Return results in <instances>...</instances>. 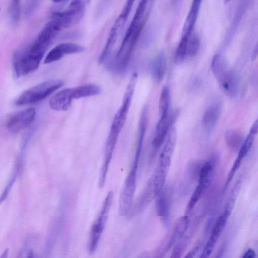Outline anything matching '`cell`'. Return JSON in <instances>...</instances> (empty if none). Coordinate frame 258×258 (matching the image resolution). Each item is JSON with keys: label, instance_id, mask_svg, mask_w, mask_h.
Listing matches in <instances>:
<instances>
[{"label": "cell", "instance_id": "cb8c5ba5", "mask_svg": "<svg viewBox=\"0 0 258 258\" xmlns=\"http://www.w3.org/2000/svg\"><path fill=\"white\" fill-rule=\"evenodd\" d=\"M200 46V40L196 34H192L188 39L186 45V55L194 56L198 53Z\"/></svg>", "mask_w": 258, "mask_h": 258}, {"label": "cell", "instance_id": "d6986e66", "mask_svg": "<svg viewBox=\"0 0 258 258\" xmlns=\"http://www.w3.org/2000/svg\"><path fill=\"white\" fill-rule=\"evenodd\" d=\"M167 67L166 57L164 53H159L154 58L152 64V72L153 77L158 81L163 79Z\"/></svg>", "mask_w": 258, "mask_h": 258}, {"label": "cell", "instance_id": "4dcf8cb0", "mask_svg": "<svg viewBox=\"0 0 258 258\" xmlns=\"http://www.w3.org/2000/svg\"><path fill=\"white\" fill-rule=\"evenodd\" d=\"M9 249L6 248L2 254L0 258H8L9 254Z\"/></svg>", "mask_w": 258, "mask_h": 258}, {"label": "cell", "instance_id": "44dd1931", "mask_svg": "<svg viewBox=\"0 0 258 258\" xmlns=\"http://www.w3.org/2000/svg\"><path fill=\"white\" fill-rule=\"evenodd\" d=\"M208 187L205 184L198 183L186 205L185 215H189Z\"/></svg>", "mask_w": 258, "mask_h": 258}, {"label": "cell", "instance_id": "30bf717a", "mask_svg": "<svg viewBox=\"0 0 258 258\" xmlns=\"http://www.w3.org/2000/svg\"><path fill=\"white\" fill-rule=\"evenodd\" d=\"M35 116V108H28L10 115L7 120L6 127L11 132H18L32 123Z\"/></svg>", "mask_w": 258, "mask_h": 258}, {"label": "cell", "instance_id": "277c9868", "mask_svg": "<svg viewBox=\"0 0 258 258\" xmlns=\"http://www.w3.org/2000/svg\"><path fill=\"white\" fill-rule=\"evenodd\" d=\"M86 5V1H72L66 10L53 13L50 19L56 23L61 30L70 27L77 24L82 19Z\"/></svg>", "mask_w": 258, "mask_h": 258}, {"label": "cell", "instance_id": "6da1fadb", "mask_svg": "<svg viewBox=\"0 0 258 258\" xmlns=\"http://www.w3.org/2000/svg\"><path fill=\"white\" fill-rule=\"evenodd\" d=\"M211 68L215 79L224 92L230 98L236 97L239 90L238 80L230 69L225 56L219 53L215 54L212 59Z\"/></svg>", "mask_w": 258, "mask_h": 258}, {"label": "cell", "instance_id": "8992f818", "mask_svg": "<svg viewBox=\"0 0 258 258\" xmlns=\"http://www.w3.org/2000/svg\"><path fill=\"white\" fill-rule=\"evenodd\" d=\"M133 1L126 2L120 15L116 19L109 32L105 45L99 56V61L103 62L112 49L119 32L123 27L132 10Z\"/></svg>", "mask_w": 258, "mask_h": 258}, {"label": "cell", "instance_id": "52a82bcc", "mask_svg": "<svg viewBox=\"0 0 258 258\" xmlns=\"http://www.w3.org/2000/svg\"><path fill=\"white\" fill-rule=\"evenodd\" d=\"M189 224V216L185 215L179 218L176 221L170 235L159 247L154 257L162 258L172 246H174L183 237Z\"/></svg>", "mask_w": 258, "mask_h": 258}, {"label": "cell", "instance_id": "d4e9b609", "mask_svg": "<svg viewBox=\"0 0 258 258\" xmlns=\"http://www.w3.org/2000/svg\"><path fill=\"white\" fill-rule=\"evenodd\" d=\"M255 136L248 134L238 151L237 157L243 160L251 148L254 141Z\"/></svg>", "mask_w": 258, "mask_h": 258}, {"label": "cell", "instance_id": "9a60e30c", "mask_svg": "<svg viewBox=\"0 0 258 258\" xmlns=\"http://www.w3.org/2000/svg\"><path fill=\"white\" fill-rule=\"evenodd\" d=\"M73 100L71 88H66L51 98L49 105L55 110L65 111L70 108Z\"/></svg>", "mask_w": 258, "mask_h": 258}, {"label": "cell", "instance_id": "9c48e42d", "mask_svg": "<svg viewBox=\"0 0 258 258\" xmlns=\"http://www.w3.org/2000/svg\"><path fill=\"white\" fill-rule=\"evenodd\" d=\"M179 110L176 109L169 113L168 118L162 122H158L156 126L155 133L152 142L153 152L156 154L158 149L165 141L167 136L173 127L179 115Z\"/></svg>", "mask_w": 258, "mask_h": 258}, {"label": "cell", "instance_id": "7a4b0ae2", "mask_svg": "<svg viewBox=\"0 0 258 258\" xmlns=\"http://www.w3.org/2000/svg\"><path fill=\"white\" fill-rule=\"evenodd\" d=\"M59 80H52L42 82L23 92L16 100V105L20 106L34 104L46 98L62 86Z\"/></svg>", "mask_w": 258, "mask_h": 258}, {"label": "cell", "instance_id": "5bb4252c", "mask_svg": "<svg viewBox=\"0 0 258 258\" xmlns=\"http://www.w3.org/2000/svg\"><path fill=\"white\" fill-rule=\"evenodd\" d=\"M222 111L220 102H215L206 109L202 118V125L207 134H210L217 123Z\"/></svg>", "mask_w": 258, "mask_h": 258}, {"label": "cell", "instance_id": "3957f363", "mask_svg": "<svg viewBox=\"0 0 258 258\" xmlns=\"http://www.w3.org/2000/svg\"><path fill=\"white\" fill-rule=\"evenodd\" d=\"M113 196L112 191H109L104 200L98 216L92 225L88 244V249L90 253H93L97 247L107 221Z\"/></svg>", "mask_w": 258, "mask_h": 258}, {"label": "cell", "instance_id": "603a6c76", "mask_svg": "<svg viewBox=\"0 0 258 258\" xmlns=\"http://www.w3.org/2000/svg\"><path fill=\"white\" fill-rule=\"evenodd\" d=\"M190 236L186 235L183 236L174 246L169 258H180L186 248Z\"/></svg>", "mask_w": 258, "mask_h": 258}, {"label": "cell", "instance_id": "e0dca14e", "mask_svg": "<svg viewBox=\"0 0 258 258\" xmlns=\"http://www.w3.org/2000/svg\"><path fill=\"white\" fill-rule=\"evenodd\" d=\"M71 89L73 99L96 95L101 92V88L94 84H85Z\"/></svg>", "mask_w": 258, "mask_h": 258}, {"label": "cell", "instance_id": "2e32d148", "mask_svg": "<svg viewBox=\"0 0 258 258\" xmlns=\"http://www.w3.org/2000/svg\"><path fill=\"white\" fill-rule=\"evenodd\" d=\"M201 3V1L199 0H195L192 3L183 24L181 38L187 40L192 34L199 14Z\"/></svg>", "mask_w": 258, "mask_h": 258}, {"label": "cell", "instance_id": "8fae6325", "mask_svg": "<svg viewBox=\"0 0 258 258\" xmlns=\"http://www.w3.org/2000/svg\"><path fill=\"white\" fill-rule=\"evenodd\" d=\"M229 215L223 212L217 219L210 236L206 243L199 258H209L219 237L223 231Z\"/></svg>", "mask_w": 258, "mask_h": 258}, {"label": "cell", "instance_id": "ba28073f", "mask_svg": "<svg viewBox=\"0 0 258 258\" xmlns=\"http://www.w3.org/2000/svg\"><path fill=\"white\" fill-rule=\"evenodd\" d=\"M147 3L148 2L147 1H141L139 3L134 16L127 28L117 53V58L119 57L121 55L126 44L133 33L142 23L146 22L149 14V11H148L146 12Z\"/></svg>", "mask_w": 258, "mask_h": 258}, {"label": "cell", "instance_id": "ffe728a7", "mask_svg": "<svg viewBox=\"0 0 258 258\" xmlns=\"http://www.w3.org/2000/svg\"><path fill=\"white\" fill-rule=\"evenodd\" d=\"M244 140L242 135L236 130H229L225 134L226 145L233 151H239Z\"/></svg>", "mask_w": 258, "mask_h": 258}, {"label": "cell", "instance_id": "7402d4cb", "mask_svg": "<svg viewBox=\"0 0 258 258\" xmlns=\"http://www.w3.org/2000/svg\"><path fill=\"white\" fill-rule=\"evenodd\" d=\"M21 7L20 1H11L8 9V15L11 25L14 27L19 23L20 16Z\"/></svg>", "mask_w": 258, "mask_h": 258}, {"label": "cell", "instance_id": "4316f807", "mask_svg": "<svg viewBox=\"0 0 258 258\" xmlns=\"http://www.w3.org/2000/svg\"><path fill=\"white\" fill-rule=\"evenodd\" d=\"M199 248V245H196L190 249L183 258H194Z\"/></svg>", "mask_w": 258, "mask_h": 258}, {"label": "cell", "instance_id": "f546056e", "mask_svg": "<svg viewBox=\"0 0 258 258\" xmlns=\"http://www.w3.org/2000/svg\"><path fill=\"white\" fill-rule=\"evenodd\" d=\"M257 56H258V40H257V42L256 43V44L252 50V51L251 53V59L252 60H254L257 58Z\"/></svg>", "mask_w": 258, "mask_h": 258}, {"label": "cell", "instance_id": "5b68a950", "mask_svg": "<svg viewBox=\"0 0 258 258\" xmlns=\"http://www.w3.org/2000/svg\"><path fill=\"white\" fill-rule=\"evenodd\" d=\"M43 56L31 53L29 49L17 50L13 56V69L15 76L19 77L36 70Z\"/></svg>", "mask_w": 258, "mask_h": 258}, {"label": "cell", "instance_id": "484cf974", "mask_svg": "<svg viewBox=\"0 0 258 258\" xmlns=\"http://www.w3.org/2000/svg\"><path fill=\"white\" fill-rule=\"evenodd\" d=\"M242 161L243 160L237 157L228 174L227 180L224 186L223 192H224L227 189L229 183L232 181L233 176H234L237 170L238 169L240 166L241 165Z\"/></svg>", "mask_w": 258, "mask_h": 258}, {"label": "cell", "instance_id": "7c38bea8", "mask_svg": "<svg viewBox=\"0 0 258 258\" xmlns=\"http://www.w3.org/2000/svg\"><path fill=\"white\" fill-rule=\"evenodd\" d=\"M172 190L170 187L165 186L155 198V207L158 216L163 221L167 222L170 214Z\"/></svg>", "mask_w": 258, "mask_h": 258}, {"label": "cell", "instance_id": "f1b7e54d", "mask_svg": "<svg viewBox=\"0 0 258 258\" xmlns=\"http://www.w3.org/2000/svg\"><path fill=\"white\" fill-rule=\"evenodd\" d=\"M249 134L255 136L258 133V117L253 122L249 130Z\"/></svg>", "mask_w": 258, "mask_h": 258}, {"label": "cell", "instance_id": "1f68e13d", "mask_svg": "<svg viewBox=\"0 0 258 258\" xmlns=\"http://www.w3.org/2000/svg\"><path fill=\"white\" fill-rule=\"evenodd\" d=\"M137 258H149L147 253L143 252Z\"/></svg>", "mask_w": 258, "mask_h": 258}, {"label": "cell", "instance_id": "4fadbf2b", "mask_svg": "<svg viewBox=\"0 0 258 258\" xmlns=\"http://www.w3.org/2000/svg\"><path fill=\"white\" fill-rule=\"evenodd\" d=\"M84 50L83 46L76 43H61L50 50L44 59V63H50L60 59L65 55L79 53Z\"/></svg>", "mask_w": 258, "mask_h": 258}, {"label": "cell", "instance_id": "ac0fdd59", "mask_svg": "<svg viewBox=\"0 0 258 258\" xmlns=\"http://www.w3.org/2000/svg\"><path fill=\"white\" fill-rule=\"evenodd\" d=\"M170 104V89L167 86L163 87L159 100V112L160 117L158 122L165 120L169 115V110Z\"/></svg>", "mask_w": 258, "mask_h": 258}, {"label": "cell", "instance_id": "83f0119b", "mask_svg": "<svg viewBox=\"0 0 258 258\" xmlns=\"http://www.w3.org/2000/svg\"><path fill=\"white\" fill-rule=\"evenodd\" d=\"M241 258H256L255 252L253 249L249 248L246 251Z\"/></svg>", "mask_w": 258, "mask_h": 258}]
</instances>
